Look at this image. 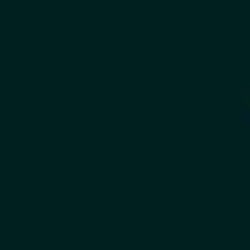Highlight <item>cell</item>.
I'll use <instances>...</instances> for the list:
<instances>
[{
    "label": "cell",
    "instance_id": "cell-1",
    "mask_svg": "<svg viewBox=\"0 0 250 250\" xmlns=\"http://www.w3.org/2000/svg\"><path fill=\"white\" fill-rule=\"evenodd\" d=\"M237 112H244V125H250V79L237 86Z\"/></svg>",
    "mask_w": 250,
    "mask_h": 250
}]
</instances>
